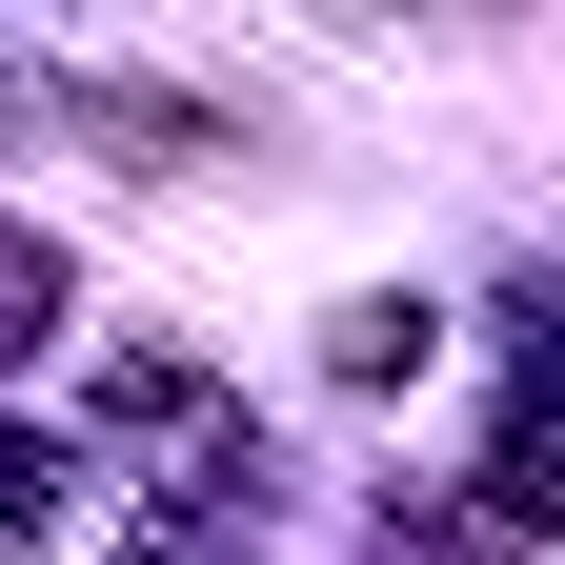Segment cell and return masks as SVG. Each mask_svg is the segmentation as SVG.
Masks as SVG:
<instances>
[{"instance_id":"1","label":"cell","mask_w":565,"mask_h":565,"mask_svg":"<svg viewBox=\"0 0 565 565\" xmlns=\"http://www.w3.org/2000/svg\"><path fill=\"white\" fill-rule=\"evenodd\" d=\"M0 545H61V465L41 445H0Z\"/></svg>"},{"instance_id":"2","label":"cell","mask_w":565,"mask_h":565,"mask_svg":"<svg viewBox=\"0 0 565 565\" xmlns=\"http://www.w3.org/2000/svg\"><path fill=\"white\" fill-rule=\"evenodd\" d=\"M41 323H61V263H41V243H0V343H41Z\"/></svg>"}]
</instances>
